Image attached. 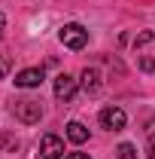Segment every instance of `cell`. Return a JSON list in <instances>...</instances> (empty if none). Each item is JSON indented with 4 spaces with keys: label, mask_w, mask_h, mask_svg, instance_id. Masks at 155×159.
Returning <instances> with one entry per match:
<instances>
[{
    "label": "cell",
    "mask_w": 155,
    "mask_h": 159,
    "mask_svg": "<svg viewBox=\"0 0 155 159\" xmlns=\"http://www.w3.org/2000/svg\"><path fill=\"white\" fill-rule=\"evenodd\" d=\"M58 40L67 46V49L79 52V49H85V43H88V31H85L79 21H70V25H64V28L58 31Z\"/></svg>",
    "instance_id": "obj_1"
},
{
    "label": "cell",
    "mask_w": 155,
    "mask_h": 159,
    "mask_svg": "<svg viewBox=\"0 0 155 159\" xmlns=\"http://www.w3.org/2000/svg\"><path fill=\"white\" fill-rule=\"evenodd\" d=\"M12 113H15V119H21L24 125H34V122H40V116H43V107H40V101L19 98L12 104Z\"/></svg>",
    "instance_id": "obj_2"
},
{
    "label": "cell",
    "mask_w": 155,
    "mask_h": 159,
    "mask_svg": "<svg viewBox=\"0 0 155 159\" xmlns=\"http://www.w3.org/2000/svg\"><path fill=\"white\" fill-rule=\"evenodd\" d=\"M125 122H128V116H125L122 107H103V110H100V125H103L107 132H122Z\"/></svg>",
    "instance_id": "obj_3"
},
{
    "label": "cell",
    "mask_w": 155,
    "mask_h": 159,
    "mask_svg": "<svg viewBox=\"0 0 155 159\" xmlns=\"http://www.w3.org/2000/svg\"><path fill=\"white\" fill-rule=\"evenodd\" d=\"M61 153H64V141L58 135H43V141H40V156L43 159H61Z\"/></svg>",
    "instance_id": "obj_4"
},
{
    "label": "cell",
    "mask_w": 155,
    "mask_h": 159,
    "mask_svg": "<svg viewBox=\"0 0 155 159\" xmlns=\"http://www.w3.org/2000/svg\"><path fill=\"white\" fill-rule=\"evenodd\" d=\"M76 89H79V83L70 77V74L55 77V98H58V101H70L73 95H76Z\"/></svg>",
    "instance_id": "obj_5"
},
{
    "label": "cell",
    "mask_w": 155,
    "mask_h": 159,
    "mask_svg": "<svg viewBox=\"0 0 155 159\" xmlns=\"http://www.w3.org/2000/svg\"><path fill=\"white\" fill-rule=\"evenodd\" d=\"M12 83H15L19 89H37L40 83H43V67H24V70L15 74Z\"/></svg>",
    "instance_id": "obj_6"
},
{
    "label": "cell",
    "mask_w": 155,
    "mask_h": 159,
    "mask_svg": "<svg viewBox=\"0 0 155 159\" xmlns=\"http://www.w3.org/2000/svg\"><path fill=\"white\" fill-rule=\"evenodd\" d=\"M79 83H82L85 92H97V89L103 86V80H100V70H97V67H85L82 77H79Z\"/></svg>",
    "instance_id": "obj_7"
},
{
    "label": "cell",
    "mask_w": 155,
    "mask_h": 159,
    "mask_svg": "<svg viewBox=\"0 0 155 159\" xmlns=\"http://www.w3.org/2000/svg\"><path fill=\"white\" fill-rule=\"evenodd\" d=\"M67 141H73V144H85L88 141V129L82 125V122H67Z\"/></svg>",
    "instance_id": "obj_8"
},
{
    "label": "cell",
    "mask_w": 155,
    "mask_h": 159,
    "mask_svg": "<svg viewBox=\"0 0 155 159\" xmlns=\"http://www.w3.org/2000/svg\"><path fill=\"white\" fill-rule=\"evenodd\" d=\"M116 156H119V159H137L134 144H119V147H116Z\"/></svg>",
    "instance_id": "obj_9"
},
{
    "label": "cell",
    "mask_w": 155,
    "mask_h": 159,
    "mask_svg": "<svg viewBox=\"0 0 155 159\" xmlns=\"http://www.w3.org/2000/svg\"><path fill=\"white\" fill-rule=\"evenodd\" d=\"M152 40H155V31H140V34L134 37V49H137V46H146V43H152Z\"/></svg>",
    "instance_id": "obj_10"
},
{
    "label": "cell",
    "mask_w": 155,
    "mask_h": 159,
    "mask_svg": "<svg viewBox=\"0 0 155 159\" xmlns=\"http://www.w3.org/2000/svg\"><path fill=\"white\" fill-rule=\"evenodd\" d=\"M140 67H143V70H155V58H143Z\"/></svg>",
    "instance_id": "obj_11"
},
{
    "label": "cell",
    "mask_w": 155,
    "mask_h": 159,
    "mask_svg": "<svg viewBox=\"0 0 155 159\" xmlns=\"http://www.w3.org/2000/svg\"><path fill=\"white\" fill-rule=\"evenodd\" d=\"M6 70H9V58H3V55H0V77H3Z\"/></svg>",
    "instance_id": "obj_12"
},
{
    "label": "cell",
    "mask_w": 155,
    "mask_h": 159,
    "mask_svg": "<svg viewBox=\"0 0 155 159\" xmlns=\"http://www.w3.org/2000/svg\"><path fill=\"white\" fill-rule=\"evenodd\" d=\"M149 159H155V135H149Z\"/></svg>",
    "instance_id": "obj_13"
},
{
    "label": "cell",
    "mask_w": 155,
    "mask_h": 159,
    "mask_svg": "<svg viewBox=\"0 0 155 159\" xmlns=\"http://www.w3.org/2000/svg\"><path fill=\"white\" fill-rule=\"evenodd\" d=\"M67 159H88V153H70Z\"/></svg>",
    "instance_id": "obj_14"
},
{
    "label": "cell",
    "mask_w": 155,
    "mask_h": 159,
    "mask_svg": "<svg viewBox=\"0 0 155 159\" xmlns=\"http://www.w3.org/2000/svg\"><path fill=\"white\" fill-rule=\"evenodd\" d=\"M3 28H6V16L0 12V34H3Z\"/></svg>",
    "instance_id": "obj_15"
}]
</instances>
